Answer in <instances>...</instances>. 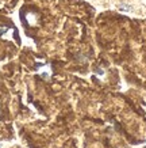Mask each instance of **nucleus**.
I'll list each match as a JSON object with an SVG mask.
<instances>
[{
  "label": "nucleus",
  "instance_id": "f257e3e1",
  "mask_svg": "<svg viewBox=\"0 0 146 148\" xmlns=\"http://www.w3.org/2000/svg\"><path fill=\"white\" fill-rule=\"evenodd\" d=\"M120 10H127V11H130L131 7H128V5H120Z\"/></svg>",
  "mask_w": 146,
  "mask_h": 148
}]
</instances>
